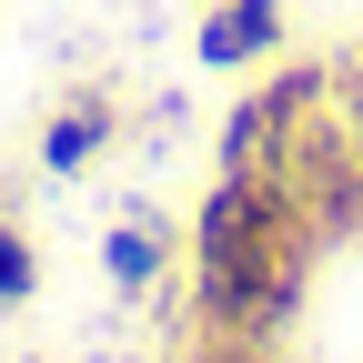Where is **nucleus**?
<instances>
[{"mask_svg":"<svg viewBox=\"0 0 363 363\" xmlns=\"http://www.w3.org/2000/svg\"><path fill=\"white\" fill-rule=\"evenodd\" d=\"M272 40H283V0H212L202 61L212 71H242V61H272Z\"/></svg>","mask_w":363,"mask_h":363,"instance_id":"f257e3e1","label":"nucleus"},{"mask_svg":"<svg viewBox=\"0 0 363 363\" xmlns=\"http://www.w3.org/2000/svg\"><path fill=\"white\" fill-rule=\"evenodd\" d=\"M111 283H121V293H152V283H162V233H152V212H131L121 233H111Z\"/></svg>","mask_w":363,"mask_h":363,"instance_id":"f03ea898","label":"nucleus"},{"mask_svg":"<svg viewBox=\"0 0 363 363\" xmlns=\"http://www.w3.org/2000/svg\"><path fill=\"white\" fill-rule=\"evenodd\" d=\"M111 142V121H101V101H71L61 121H51V142H40V162H51V172H81L91 152H101Z\"/></svg>","mask_w":363,"mask_h":363,"instance_id":"7ed1b4c3","label":"nucleus"},{"mask_svg":"<svg viewBox=\"0 0 363 363\" xmlns=\"http://www.w3.org/2000/svg\"><path fill=\"white\" fill-rule=\"evenodd\" d=\"M11 303H30V242L0 222V313H11Z\"/></svg>","mask_w":363,"mask_h":363,"instance_id":"20e7f679","label":"nucleus"},{"mask_svg":"<svg viewBox=\"0 0 363 363\" xmlns=\"http://www.w3.org/2000/svg\"><path fill=\"white\" fill-rule=\"evenodd\" d=\"M353 152H363V101H353Z\"/></svg>","mask_w":363,"mask_h":363,"instance_id":"39448f33","label":"nucleus"},{"mask_svg":"<svg viewBox=\"0 0 363 363\" xmlns=\"http://www.w3.org/2000/svg\"><path fill=\"white\" fill-rule=\"evenodd\" d=\"M222 363H233V343H222Z\"/></svg>","mask_w":363,"mask_h":363,"instance_id":"423d86ee","label":"nucleus"}]
</instances>
